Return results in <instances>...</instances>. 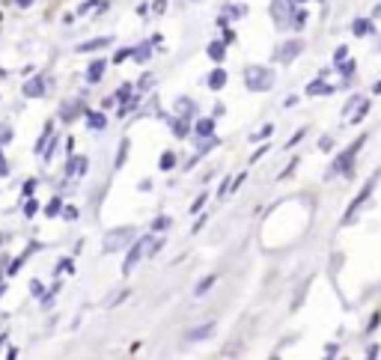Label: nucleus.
I'll list each match as a JSON object with an SVG mask.
<instances>
[{"mask_svg":"<svg viewBox=\"0 0 381 360\" xmlns=\"http://www.w3.org/2000/svg\"><path fill=\"white\" fill-rule=\"evenodd\" d=\"M102 72H105V63H102V60L93 63V69L87 72V81H98V77H102Z\"/></svg>","mask_w":381,"mask_h":360,"instance_id":"obj_4","label":"nucleus"},{"mask_svg":"<svg viewBox=\"0 0 381 360\" xmlns=\"http://www.w3.org/2000/svg\"><path fill=\"white\" fill-rule=\"evenodd\" d=\"M223 84V72H218V75H211V87H221Z\"/></svg>","mask_w":381,"mask_h":360,"instance_id":"obj_12","label":"nucleus"},{"mask_svg":"<svg viewBox=\"0 0 381 360\" xmlns=\"http://www.w3.org/2000/svg\"><path fill=\"white\" fill-rule=\"evenodd\" d=\"M3 343H6V336H0V348H3Z\"/></svg>","mask_w":381,"mask_h":360,"instance_id":"obj_14","label":"nucleus"},{"mask_svg":"<svg viewBox=\"0 0 381 360\" xmlns=\"http://www.w3.org/2000/svg\"><path fill=\"white\" fill-rule=\"evenodd\" d=\"M15 3H18V6H30V3H33V0H15Z\"/></svg>","mask_w":381,"mask_h":360,"instance_id":"obj_13","label":"nucleus"},{"mask_svg":"<svg viewBox=\"0 0 381 360\" xmlns=\"http://www.w3.org/2000/svg\"><path fill=\"white\" fill-rule=\"evenodd\" d=\"M0 295H3V286H0Z\"/></svg>","mask_w":381,"mask_h":360,"instance_id":"obj_15","label":"nucleus"},{"mask_svg":"<svg viewBox=\"0 0 381 360\" xmlns=\"http://www.w3.org/2000/svg\"><path fill=\"white\" fill-rule=\"evenodd\" d=\"M89 126H93V128H102L105 119H102V117H89Z\"/></svg>","mask_w":381,"mask_h":360,"instance_id":"obj_10","label":"nucleus"},{"mask_svg":"<svg viewBox=\"0 0 381 360\" xmlns=\"http://www.w3.org/2000/svg\"><path fill=\"white\" fill-rule=\"evenodd\" d=\"M128 239V232L126 230H119V232H114V235H110V239L105 241V250H117V247L122 244V241H126Z\"/></svg>","mask_w":381,"mask_h":360,"instance_id":"obj_2","label":"nucleus"},{"mask_svg":"<svg viewBox=\"0 0 381 360\" xmlns=\"http://www.w3.org/2000/svg\"><path fill=\"white\" fill-rule=\"evenodd\" d=\"M0 244H3V235H0Z\"/></svg>","mask_w":381,"mask_h":360,"instance_id":"obj_16","label":"nucleus"},{"mask_svg":"<svg viewBox=\"0 0 381 360\" xmlns=\"http://www.w3.org/2000/svg\"><path fill=\"white\" fill-rule=\"evenodd\" d=\"M45 211H48L51 218H57V215H60V200H51V206L45 209Z\"/></svg>","mask_w":381,"mask_h":360,"instance_id":"obj_6","label":"nucleus"},{"mask_svg":"<svg viewBox=\"0 0 381 360\" xmlns=\"http://www.w3.org/2000/svg\"><path fill=\"white\" fill-rule=\"evenodd\" d=\"M36 209H39V202H36V200H30V202H27V209H24V215L33 218V215H36Z\"/></svg>","mask_w":381,"mask_h":360,"instance_id":"obj_7","label":"nucleus"},{"mask_svg":"<svg viewBox=\"0 0 381 360\" xmlns=\"http://www.w3.org/2000/svg\"><path fill=\"white\" fill-rule=\"evenodd\" d=\"M170 167H173V155H170V152H167V155H164V158H161V170H170Z\"/></svg>","mask_w":381,"mask_h":360,"instance_id":"obj_9","label":"nucleus"},{"mask_svg":"<svg viewBox=\"0 0 381 360\" xmlns=\"http://www.w3.org/2000/svg\"><path fill=\"white\" fill-rule=\"evenodd\" d=\"M45 93V77H33V81L24 84V96L27 98H39Z\"/></svg>","mask_w":381,"mask_h":360,"instance_id":"obj_1","label":"nucleus"},{"mask_svg":"<svg viewBox=\"0 0 381 360\" xmlns=\"http://www.w3.org/2000/svg\"><path fill=\"white\" fill-rule=\"evenodd\" d=\"M6 173H9V164L3 158V152H0V176H6Z\"/></svg>","mask_w":381,"mask_h":360,"instance_id":"obj_11","label":"nucleus"},{"mask_svg":"<svg viewBox=\"0 0 381 360\" xmlns=\"http://www.w3.org/2000/svg\"><path fill=\"white\" fill-rule=\"evenodd\" d=\"M211 283H215V277H206V280H203V283H200V286H197V295H203V292H206V289H209Z\"/></svg>","mask_w":381,"mask_h":360,"instance_id":"obj_8","label":"nucleus"},{"mask_svg":"<svg viewBox=\"0 0 381 360\" xmlns=\"http://www.w3.org/2000/svg\"><path fill=\"white\" fill-rule=\"evenodd\" d=\"M15 137V131H13V126H6V122H0V146L3 143H9Z\"/></svg>","mask_w":381,"mask_h":360,"instance_id":"obj_3","label":"nucleus"},{"mask_svg":"<svg viewBox=\"0 0 381 360\" xmlns=\"http://www.w3.org/2000/svg\"><path fill=\"white\" fill-rule=\"evenodd\" d=\"M107 45V39H96V42H87V45H81L77 51H96V48H105Z\"/></svg>","mask_w":381,"mask_h":360,"instance_id":"obj_5","label":"nucleus"}]
</instances>
